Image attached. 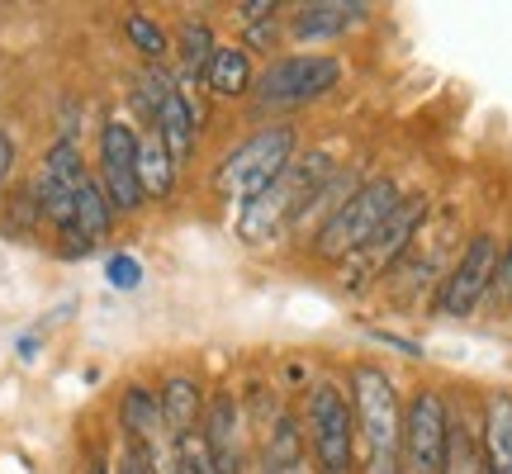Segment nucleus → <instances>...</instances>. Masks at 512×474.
<instances>
[{
	"label": "nucleus",
	"instance_id": "nucleus-1",
	"mask_svg": "<svg viewBox=\"0 0 512 474\" xmlns=\"http://www.w3.org/2000/svg\"><path fill=\"white\" fill-rule=\"evenodd\" d=\"M332 181V157L328 152H309V157H294L280 181L271 190H261L252 204H242L238 214V233L247 242H271L275 233H285L290 223H299L309 214L313 195Z\"/></svg>",
	"mask_w": 512,
	"mask_h": 474
},
{
	"label": "nucleus",
	"instance_id": "nucleus-20",
	"mask_svg": "<svg viewBox=\"0 0 512 474\" xmlns=\"http://www.w3.org/2000/svg\"><path fill=\"white\" fill-rule=\"evenodd\" d=\"M484 460L498 474H512V394H494L484 413Z\"/></svg>",
	"mask_w": 512,
	"mask_h": 474
},
{
	"label": "nucleus",
	"instance_id": "nucleus-13",
	"mask_svg": "<svg viewBox=\"0 0 512 474\" xmlns=\"http://www.w3.org/2000/svg\"><path fill=\"white\" fill-rule=\"evenodd\" d=\"M366 19V5H356V0H318V5H304V10H294L290 29L294 38H304V43H318V38H337L356 29Z\"/></svg>",
	"mask_w": 512,
	"mask_h": 474
},
{
	"label": "nucleus",
	"instance_id": "nucleus-5",
	"mask_svg": "<svg viewBox=\"0 0 512 474\" xmlns=\"http://www.w3.org/2000/svg\"><path fill=\"white\" fill-rule=\"evenodd\" d=\"M294 147H299L294 128H261V133H252V138L223 162L219 190L233 195L238 204H252L261 190H271V185L280 181V171L294 162Z\"/></svg>",
	"mask_w": 512,
	"mask_h": 474
},
{
	"label": "nucleus",
	"instance_id": "nucleus-16",
	"mask_svg": "<svg viewBox=\"0 0 512 474\" xmlns=\"http://www.w3.org/2000/svg\"><path fill=\"white\" fill-rule=\"evenodd\" d=\"M157 403H162V422H166V432L181 441L195 432V422H200V384L190 380V375H171L166 380V389L157 394Z\"/></svg>",
	"mask_w": 512,
	"mask_h": 474
},
{
	"label": "nucleus",
	"instance_id": "nucleus-28",
	"mask_svg": "<svg viewBox=\"0 0 512 474\" xmlns=\"http://www.w3.org/2000/svg\"><path fill=\"white\" fill-rule=\"evenodd\" d=\"M119 474H147V451H133V456L119 465Z\"/></svg>",
	"mask_w": 512,
	"mask_h": 474
},
{
	"label": "nucleus",
	"instance_id": "nucleus-27",
	"mask_svg": "<svg viewBox=\"0 0 512 474\" xmlns=\"http://www.w3.org/2000/svg\"><path fill=\"white\" fill-rule=\"evenodd\" d=\"M10 166H15V143H10V133H0V185L10 181Z\"/></svg>",
	"mask_w": 512,
	"mask_h": 474
},
{
	"label": "nucleus",
	"instance_id": "nucleus-10",
	"mask_svg": "<svg viewBox=\"0 0 512 474\" xmlns=\"http://www.w3.org/2000/svg\"><path fill=\"white\" fill-rule=\"evenodd\" d=\"M100 185L114 209H143V181H138V133L128 124L100 128Z\"/></svg>",
	"mask_w": 512,
	"mask_h": 474
},
{
	"label": "nucleus",
	"instance_id": "nucleus-29",
	"mask_svg": "<svg viewBox=\"0 0 512 474\" xmlns=\"http://www.w3.org/2000/svg\"><path fill=\"white\" fill-rule=\"evenodd\" d=\"M479 474H498V470H494V465H489V460H484V465H479Z\"/></svg>",
	"mask_w": 512,
	"mask_h": 474
},
{
	"label": "nucleus",
	"instance_id": "nucleus-26",
	"mask_svg": "<svg viewBox=\"0 0 512 474\" xmlns=\"http://www.w3.org/2000/svg\"><path fill=\"white\" fill-rule=\"evenodd\" d=\"M105 275H110V285L114 290H133L138 280H143V266L133 261L128 252H119V256H110V266H105Z\"/></svg>",
	"mask_w": 512,
	"mask_h": 474
},
{
	"label": "nucleus",
	"instance_id": "nucleus-14",
	"mask_svg": "<svg viewBox=\"0 0 512 474\" xmlns=\"http://www.w3.org/2000/svg\"><path fill=\"white\" fill-rule=\"evenodd\" d=\"M242 432H238V403L219 394L209 403V432H204V446L209 456L219 465V474H238V460H242Z\"/></svg>",
	"mask_w": 512,
	"mask_h": 474
},
{
	"label": "nucleus",
	"instance_id": "nucleus-31",
	"mask_svg": "<svg viewBox=\"0 0 512 474\" xmlns=\"http://www.w3.org/2000/svg\"><path fill=\"white\" fill-rule=\"evenodd\" d=\"M95 474H105V470H95Z\"/></svg>",
	"mask_w": 512,
	"mask_h": 474
},
{
	"label": "nucleus",
	"instance_id": "nucleus-7",
	"mask_svg": "<svg viewBox=\"0 0 512 474\" xmlns=\"http://www.w3.org/2000/svg\"><path fill=\"white\" fill-rule=\"evenodd\" d=\"M494 271H498V242L489 233H475L470 242H465L460 261L451 266V275L441 280V290H437V313L441 318H470V313L489 299Z\"/></svg>",
	"mask_w": 512,
	"mask_h": 474
},
{
	"label": "nucleus",
	"instance_id": "nucleus-18",
	"mask_svg": "<svg viewBox=\"0 0 512 474\" xmlns=\"http://www.w3.org/2000/svg\"><path fill=\"white\" fill-rule=\"evenodd\" d=\"M138 181H143L147 200H162V195H171L176 162H171V152H166V143H162V133H157V128H147L143 138H138Z\"/></svg>",
	"mask_w": 512,
	"mask_h": 474
},
{
	"label": "nucleus",
	"instance_id": "nucleus-15",
	"mask_svg": "<svg viewBox=\"0 0 512 474\" xmlns=\"http://www.w3.org/2000/svg\"><path fill=\"white\" fill-rule=\"evenodd\" d=\"M152 128L162 133V143H166V152H171V162H185V157H190V147H195V110H190V100H185L181 86H176V91H171L162 105H157V114H152Z\"/></svg>",
	"mask_w": 512,
	"mask_h": 474
},
{
	"label": "nucleus",
	"instance_id": "nucleus-17",
	"mask_svg": "<svg viewBox=\"0 0 512 474\" xmlns=\"http://www.w3.org/2000/svg\"><path fill=\"white\" fill-rule=\"evenodd\" d=\"M204 86H209L214 95H223V100L252 91V57H247V48H228V43H219L214 57H209Z\"/></svg>",
	"mask_w": 512,
	"mask_h": 474
},
{
	"label": "nucleus",
	"instance_id": "nucleus-23",
	"mask_svg": "<svg viewBox=\"0 0 512 474\" xmlns=\"http://www.w3.org/2000/svg\"><path fill=\"white\" fill-rule=\"evenodd\" d=\"M124 34H128V43L147 57V62H162V57H166V34H162V24H157V19L128 15L124 19Z\"/></svg>",
	"mask_w": 512,
	"mask_h": 474
},
{
	"label": "nucleus",
	"instance_id": "nucleus-22",
	"mask_svg": "<svg viewBox=\"0 0 512 474\" xmlns=\"http://www.w3.org/2000/svg\"><path fill=\"white\" fill-rule=\"evenodd\" d=\"M214 34L204 29V24H185L181 29V67L190 81H204V72H209V57H214Z\"/></svg>",
	"mask_w": 512,
	"mask_h": 474
},
{
	"label": "nucleus",
	"instance_id": "nucleus-4",
	"mask_svg": "<svg viewBox=\"0 0 512 474\" xmlns=\"http://www.w3.org/2000/svg\"><path fill=\"white\" fill-rule=\"evenodd\" d=\"M304 427H309L318 474H351V465H356V408H351V394L342 384H313Z\"/></svg>",
	"mask_w": 512,
	"mask_h": 474
},
{
	"label": "nucleus",
	"instance_id": "nucleus-30",
	"mask_svg": "<svg viewBox=\"0 0 512 474\" xmlns=\"http://www.w3.org/2000/svg\"><path fill=\"white\" fill-rule=\"evenodd\" d=\"M266 474H299V470H266Z\"/></svg>",
	"mask_w": 512,
	"mask_h": 474
},
{
	"label": "nucleus",
	"instance_id": "nucleus-12",
	"mask_svg": "<svg viewBox=\"0 0 512 474\" xmlns=\"http://www.w3.org/2000/svg\"><path fill=\"white\" fill-rule=\"evenodd\" d=\"M114 223V204L110 195H105V185L100 181H81V190H76V209H72V223L62 228V252H91V242H100V237L110 233Z\"/></svg>",
	"mask_w": 512,
	"mask_h": 474
},
{
	"label": "nucleus",
	"instance_id": "nucleus-24",
	"mask_svg": "<svg viewBox=\"0 0 512 474\" xmlns=\"http://www.w3.org/2000/svg\"><path fill=\"white\" fill-rule=\"evenodd\" d=\"M176 460H181V474H219V465H214V456H209L204 437H195V432L176 441Z\"/></svg>",
	"mask_w": 512,
	"mask_h": 474
},
{
	"label": "nucleus",
	"instance_id": "nucleus-9",
	"mask_svg": "<svg viewBox=\"0 0 512 474\" xmlns=\"http://www.w3.org/2000/svg\"><path fill=\"white\" fill-rule=\"evenodd\" d=\"M422 219H427V200H422V195L403 200L399 209L384 219L380 233L370 237V242L356 256H347V261H351V285H366V280H375V275L389 271V266H394V261L408 252V242L418 237Z\"/></svg>",
	"mask_w": 512,
	"mask_h": 474
},
{
	"label": "nucleus",
	"instance_id": "nucleus-19",
	"mask_svg": "<svg viewBox=\"0 0 512 474\" xmlns=\"http://www.w3.org/2000/svg\"><path fill=\"white\" fill-rule=\"evenodd\" d=\"M119 422H124V432L133 441H143V451L152 446V437L162 432V403H157V394L152 389H143V384H133V389H124V399H119Z\"/></svg>",
	"mask_w": 512,
	"mask_h": 474
},
{
	"label": "nucleus",
	"instance_id": "nucleus-21",
	"mask_svg": "<svg viewBox=\"0 0 512 474\" xmlns=\"http://www.w3.org/2000/svg\"><path fill=\"white\" fill-rule=\"evenodd\" d=\"M484 465V451H479L475 432L465 422H451V437H446V460H441V474H479Z\"/></svg>",
	"mask_w": 512,
	"mask_h": 474
},
{
	"label": "nucleus",
	"instance_id": "nucleus-3",
	"mask_svg": "<svg viewBox=\"0 0 512 474\" xmlns=\"http://www.w3.org/2000/svg\"><path fill=\"white\" fill-rule=\"evenodd\" d=\"M399 204H403V195L389 176L361 181L356 185V195H351V200L342 204L318 233H313V252L323 256V261H347V256H356L370 237L380 233L384 219H389Z\"/></svg>",
	"mask_w": 512,
	"mask_h": 474
},
{
	"label": "nucleus",
	"instance_id": "nucleus-8",
	"mask_svg": "<svg viewBox=\"0 0 512 474\" xmlns=\"http://www.w3.org/2000/svg\"><path fill=\"white\" fill-rule=\"evenodd\" d=\"M446 437H451V413L437 389H418L408 413H403V465L413 474H441L446 460Z\"/></svg>",
	"mask_w": 512,
	"mask_h": 474
},
{
	"label": "nucleus",
	"instance_id": "nucleus-2",
	"mask_svg": "<svg viewBox=\"0 0 512 474\" xmlns=\"http://www.w3.org/2000/svg\"><path fill=\"white\" fill-rule=\"evenodd\" d=\"M351 408L356 432L366 441V474H399L403 470V408L394 394V380L380 365L351 370Z\"/></svg>",
	"mask_w": 512,
	"mask_h": 474
},
{
	"label": "nucleus",
	"instance_id": "nucleus-6",
	"mask_svg": "<svg viewBox=\"0 0 512 474\" xmlns=\"http://www.w3.org/2000/svg\"><path fill=\"white\" fill-rule=\"evenodd\" d=\"M337 81H342V62L328 53L275 57L271 67L256 76V100H261L266 110H290V105L323 100Z\"/></svg>",
	"mask_w": 512,
	"mask_h": 474
},
{
	"label": "nucleus",
	"instance_id": "nucleus-25",
	"mask_svg": "<svg viewBox=\"0 0 512 474\" xmlns=\"http://www.w3.org/2000/svg\"><path fill=\"white\" fill-rule=\"evenodd\" d=\"M489 304H512V242L498 252V271H494V285H489Z\"/></svg>",
	"mask_w": 512,
	"mask_h": 474
},
{
	"label": "nucleus",
	"instance_id": "nucleus-11",
	"mask_svg": "<svg viewBox=\"0 0 512 474\" xmlns=\"http://www.w3.org/2000/svg\"><path fill=\"white\" fill-rule=\"evenodd\" d=\"M86 181V166H81V152L76 143H53L48 157H43V171H38V185H34V200H38V214H48L57 228L72 223V209H76V190Z\"/></svg>",
	"mask_w": 512,
	"mask_h": 474
}]
</instances>
